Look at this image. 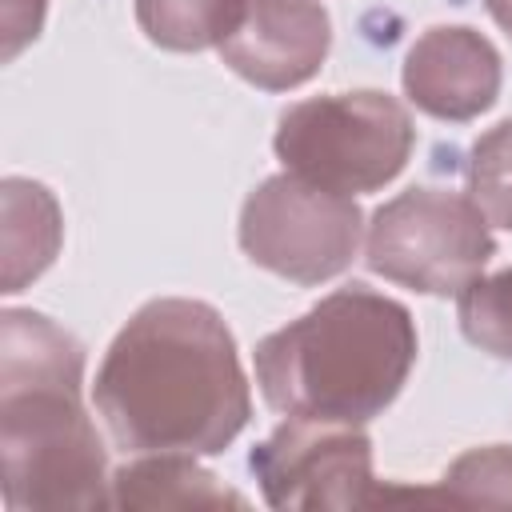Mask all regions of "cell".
I'll return each instance as SVG.
<instances>
[{
    "instance_id": "cell-1",
    "label": "cell",
    "mask_w": 512,
    "mask_h": 512,
    "mask_svg": "<svg viewBox=\"0 0 512 512\" xmlns=\"http://www.w3.org/2000/svg\"><path fill=\"white\" fill-rule=\"evenodd\" d=\"M92 404L128 456H216L252 416L224 316L188 296H160L128 316L100 360Z\"/></svg>"
},
{
    "instance_id": "cell-2",
    "label": "cell",
    "mask_w": 512,
    "mask_h": 512,
    "mask_svg": "<svg viewBox=\"0 0 512 512\" xmlns=\"http://www.w3.org/2000/svg\"><path fill=\"white\" fill-rule=\"evenodd\" d=\"M84 344L32 308L0 316V460L12 512L112 508L104 440L80 400Z\"/></svg>"
},
{
    "instance_id": "cell-3",
    "label": "cell",
    "mask_w": 512,
    "mask_h": 512,
    "mask_svg": "<svg viewBox=\"0 0 512 512\" xmlns=\"http://www.w3.org/2000/svg\"><path fill=\"white\" fill-rule=\"evenodd\" d=\"M416 352L412 312L348 284L256 344V384L280 416L368 424L404 392Z\"/></svg>"
},
{
    "instance_id": "cell-4",
    "label": "cell",
    "mask_w": 512,
    "mask_h": 512,
    "mask_svg": "<svg viewBox=\"0 0 512 512\" xmlns=\"http://www.w3.org/2000/svg\"><path fill=\"white\" fill-rule=\"evenodd\" d=\"M272 148L284 172L344 196H360L392 184L404 172L416 148V128L396 96L356 88L284 108Z\"/></svg>"
},
{
    "instance_id": "cell-5",
    "label": "cell",
    "mask_w": 512,
    "mask_h": 512,
    "mask_svg": "<svg viewBox=\"0 0 512 512\" xmlns=\"http://www.w3.org/2000/svg\"><path fill=\"white\" fill-rule=\"evenodd\" d=\"M488 228L472 196L420 184L372 212L364 228V264L412 292L460 296L496 256Z\"/></svg>"
},
{
    "instance_id": "cell-6",
    "label": "cell",
    "mask_w": 512,
    "mask_h": 512,
    "mask_svg": "<svg viewBox=\"0 0 512 512\" xmlns=\"http://www.w3.org/2000/svg\"><path fill=\"white\" fill-rule=\"evenodd\" d=\"M364 212L356 196L320 188L296 172L268 176L240 208L244 256L292 284H324L352 268L364 244Z\"/></svg>"
},
{
    "instance_id": "cell-7",
    "label": "cell",
    "mask_w": 512,
    "mask_h": 512,
    "mask_svg": "<svg viewBox=\"0 0 512 512\" xmlns=\"http://www.w3.org/2000/svg\"><path fill=\"white\" fill-rule=\"evenodd\" d=\"M268 508H360L376 504L372 440L364 424L288 416L248 456Z\"/></svg>"
},
{
    "instance_id": "cell-8",
    "label": "cell",
    "mask_w": 512,
    "mask_h": 512,
    "mask_svg": "<svg viewBox=\"0 0 512 512\" xmlns=\"http://www.w3.org/2000/svg\"><path fill=\"white\" fill-rule=\"evenodd\" d=\"M332 48V20L320 0H248L220 60L264 92L308 84Z\"/></svg>"
},
{
    "instance_id": "cell-9",
    "label": "cell",
    "mask_w": 512,
    "mask_h": 512,
    "mask_svg": "<svg viewBox=\"0 0 512 512\" xmlns=\"http://www.w3.org/2000/svg\"><path fill=\"white\" fill-rule=\"evenodd\" d=\"M404 96L448 124H468L488 112L500 96V52L488 36L468 24H436L412 40L404 52Z\"/></svg>"
},
{
    "instance_id": "cell-10",
    "label": "cell",
    "mask_w": 512,
    "mask_h": 512,
    "mask_svg": "<svg viewBox=\"0 0 512 512\" xmlns=\"http://www.w3.org/2000/svg\"><path fill=\"white\" fill-rule=\"evenodd\" d=\"M244 508L248 500L220 484L196 456L184 452H152L132 456L112 472V508Z\"/></svg>"
},
{
    "instance_id": "cell-11",
    "label": "cell",
    "mask_w": 512,
    "mask_h": 512,
    "mask_svg": "<svg viewBox=\"0 0 512 512\" xmlns=\"http://www.w3.org/2000/svg\"><path fill=\"white\" fill-rule=\"evenodd\" d=\"M0 200H4V292L12 296L56 260L64 240V216L56 196L36 180L8 176Z\"/></svg>"
},
{
    "instance_id": "cell-12",
    "label": "cell",
    "mask_w": 512,
    "mask_h": 512,
    "mask_svg": "<svg viewBox=\"0 0 512 512\" xmlns=\"http://www.w3.org/2000/svg\"><path fill=\"white\" fill-rule=\"evenodd\" d=\"M248 0H136V24L140 32L168 52H204L220 48Z\"/></svg>"
},
{
    "instance_id": "cell-13",
    "label": "cell",
    "mask_w": 512,
    "mask_h": 512,
    "mask_svg": "<svg viewBox=\"0 0 512 512\" xmlns=\"http://www.w3.org/2000/svg\"><path fill=\"white\" fill-rule=\"evenodd\" d=\"M412 500H448V504H512V448L484 444L468 448L448 464L436 488H412Z\"/></svg>"
},
{
    "instance_id": "cell-14",
    "label": "cell",
    "mask_w": 512,
    "mask_h": 512,
    "mask_svg": "<svg viewBox=\"0 0 512 512\" xmlns=\"http://www.w3.org/2000/svg\"><path fill=\"white\" fill-rule=\"evenodd\" d=\"M456 320L468 344L496 360H512V264L492 276H476L456 296Z\"/></svg>"
},
{
    "instance_id": "cell-15",
    "label": "cell",
    "mask_w": 512,
    "mask_h": 512,
    "mask_svg": "<svg viewBox=\"0 0 512 512\" xmlns=\"http://www.w3.org/2000/svg\"><path fill=\"white\" fill-rule=\"evenodd\" d=\"M468 196L492 228L512 232V120H500L472 140Z\"/></svg>"
},
{
    "instance_id": "cell-16",
    "label": "cell",
    "mask_w": 512,
    "mask_h": 512,
    "mask_svg": "<svg viewBox=\"0 0 512 512\" xmlns=\"http://www.w3.org/2000/svg\"><path fill=\"white\" fill-rule=\"evenodd\" d=\"M48 0H4V60H16L24 44L40 36Z\"/></svg>"
},
{
    "instance_id": "cell-17",
    "label": "cell",
    "mask_w": 512,
    "mask_h": 512,
    "mask_svg": "<svg viewBox=\"0 0 512 512\" xmlns=\"http://www.w3.org/2000/svg\"><path fill=\"white\" fill-rule=\"evenodd\" d=\"M484 8H488V16L512 36V0H484Z\"/></svg>"
}]
</instances>
